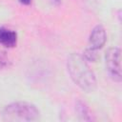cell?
Wrapping results in <instances>:
<instances>
[{"label": "cell", "instance_id": "7", "mask_svg": "<svg viewBox=\"0 0 122 122\" xmlns=\"http://www.w3.org/2000/svg\"><path fill=\"white\" fill-rule=\"evenodd\" d=\"M83 57L85 58V60L87 62H95L97 59H98V53H97V51L93 50V49H91L90 47L87 48L84 52H83Z\"/></svg>", "mask_w": 122, "mask_h": 122}, {"label": "cell", "instance_id": "9", "mask_svg": "<svg viewBox=\"0 0 122 122\" xmlns=\"http://www.w3.org/2000/svg\"><path fill=\"white\" fill-rule=\"evenodd\" d=\"M18 1H19L21 4H23V5H30L32 0H18Z\"/></svg>", "mask_w": 122, "mask_h": 122}, {"label": "cell", "instance_id": "2", "mask_svg": "<svg viewBox=\"0 0 122 122\" xmlns=\"http://www.w3.org/2000/svg\"><path fill=\"white\" fill-rule=\"evenodd\" d=\"M40 112L37 107L30 102L17 101L5 106L2 118L8 122H30L39 119Z\"/></svg>", "mask_w": 122, "mask_h": 122}, {"label": "cell", "instance_id": "3", "mask_svg": "<svg viewBox=\"0 0 122 122\" xmlns=\"http://www.w3.org/2000/svg\"><path fill=\"white\" fill-rule=\"evenodd\" d=\"M106 71L109 76L117 83L121 82V50L119 47H112L105 52L104 57Z\"/></svg>", "mask_w": 122, "mask_h": 122}, {"label": "cell", "instance_id": "5", "mask_svg": "<svg viewBox=\"0 0 122 122\" xmlns=\"http://www.w3.org/2000/svg\"><path fill=\"white\" fill-rule=\"evenodd\" d=\"M17 39L16 31L4 27L0 28V45L6 48H13L17 44Z\"/></svg>", "mask_w": 122, "mask_h": 122}, {"label": "cell", "instance_id": "8", "mask_svg": "<svg viewBox=\"0 0 122 122\" xmlns=\"http://www.w3.org/2000/svg\"><path fill=\"white\" fill-rule=\"evenodd\" d=\"M10 64V59L7 54L3 51H0V72L4 71Z\"/></svg>", "mask_w": 122, "mask_h": 122}, {"label": "cell", "instance_id": "1", "mask_svg": "<svg viewBox=\"0 0 122 122\" xmlns=\"http://www.w3.org/2000/svg\"><path fill=\"white\" fill-rule=\"evenodd\" d=\"M67 71L72 82L86 92H92L97 86L93 71L82 54L73 52L67 59Z\"/></svg>", "mask_w": 122, "mask_h": 122}, {"label": "cell", "instance_id": "4", "mask_svg": "<svg viewBox=\"0 0 122 122\" xmlns=\"http://www.w3.org/2000/svg\"><path fill=\"white\" fill-rule=\"evenodd\" d=\"M107 41V33L105 28L99 24L96 25L89 35V47L95 51L103 48Z\"/></svg>", "mask_w": 122, "mask_h": 122}, {"label": "cell", "instance_id": "6", "mask_svg": "<svg viewBox=\"0 0 122 122\" xmlns=\"http://www.w3.org/2000/svg\"><path fill=\"white\" fill-rule=\"evenodd\" d=\"M75 112L79 117L80 120L84 121H91L92 120V115L90 112V109L88 106L81 100H77L75 104Z\"/></svg>", "mask_w": 122, "mask_h": 122}]
</instances>
